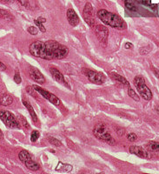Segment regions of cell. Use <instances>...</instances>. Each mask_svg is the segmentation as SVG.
<instances>
[{
    "instance_id": "1",
    "label": "cell",
    "mask_w": 159,
    "mask_h": 174,
    "mask_svg": "<svg viewBox=\"0 0 159 174\" xmlns=\"http://www.w3.org/2000/svg\"><path fill=\"white\" fill-rule=\"evenodd\" d=\"M29 51L36 58L45 60L62 59L69 54V49L55 40L35 41L29 46Z\"/></svg>"
},
{
    "instance_id": "2",
    "label": "cell",
    "mask_w": 159,
    "mask_h": 174,
    "mask_svg": "<svg viewBox=\"0 0 159 174\" xmlns=\"http://www.w3.org/2000/svg\"><path fill=\"white\" fill-rule=\"evenodd\" d=\"M98 17L104 24L114 29L123 30L126 28V24L122 17L115 13L108 12L107 10H99L98 12Z\"/></svg>"
},
{
    "instance_id": "3",
    "label": "cell",
    "mask_w": 159,
    "mask_h": 174,
    "mask_svg": "<svg viewBox=\"0 0 159 174\" xmlns=\"http://www.w3.org/2000/svg\"><path fill=\"white\" fill-rule=\"evenodd\" d=\"M93 134L98 139L108 143L110 145H113L115 143V140L113 139L112 136L110 135V133H109V131L104 124L101 123V124H96L93 129Z\"/></svg>"
},
{
    "instance_id": "4",
    "label": "cell",
    "mask_w": 159,
    "mask_h": 174,
    "mask_svg": "<svg viewBox=\"0 0 159 174\" xmlns=\"http://www.w3.org/2000/svg\"><path fill=\"white\" fill-rule=\"evenodd\" d=\"M134 85L137 90L138 91L139 94L143 98L144 100H151L152 99V92L151 89L147 86L145 84V79H143L142 76H137L133 80Z\"/></svg>"
},
{
    "instance_id": "5",
    "label": "cell",
    "mask_w": 159,
    "mask_h": 174,
    "mask_svg": "<svg viewBox=\"0 0 159 174\" xmlns=\"http://www.w3.org/2000/svg\"><path fill=\"white\" fill-rule=\"evenodd\" d=\"M0 119L8 128L20 129V123L12 112L8 111H0Z\"/></svg>"
},
{
    "instance_id": "6",
    "label": "cell",
    "mask_w": 159,
    "mask_h": 174,
    "mask_svg": "<svg viewBox=\"0 0 159 174\" xmlns=\"http://www.w3.org/2000/svg\"><path fill=\"white\" fill-rule=\"evenodd\" d=\"M83 73L87 77L88 80L91 83L96 84V85H102L105 81V78L100 72H98L96 70H89V69H83L82 70Z\"/></svg>"
},
{
    "instance_id": "7",
    "label": "cell",
    "mask_w": 159,
    "mask_h": 174,
    "mask_svg": "<svg viewBox=\"0 0 159 174\" xmlns=\"http://www.w3.org/2000/svg\"><path fill=\"white\" fill-rule=\"evenodd\" d=\"M32 86L33 88L35 89V91H37V93H39L44 99L48 100L50 103H51V104H54V105H59V104H61V102H60L59 99H58L56 95H54V94H52V93L49 92L47 90L43 89L42 87L38 86V85H32Z\"/></svg>"
},
{
    "instance_id": "8",
    "label": "cell",
    "mask_w": 159,
    "mask_h": 174,
    "mask_svg": "<svg viewBox=\"0 0 159 174\" xmlns=\"http://www.w3.org/2000/svg\"><path fill=\"white\" fill-rule=\"evenodd\" d=\"M83 17L90 27L93 28L95 25V17L93 13V7L90 3H86L83 11Z\"/></svg>"
},
{
    "instance_id": "9",
    "label": "cell",
    "mask_w": 159,
    "mask_h": 174,
    "mask_svg": "<svg viewBox=\"0 0 159 174\" xmlns=\"http://www.w3.org/2000/svg\"><path fill=\"white\" fill-rule=\"evenodd\" d=\"M94 31L98 40L103 43H105L109 37V31L104 25H96L93 27Z\"/></svg>"
},
{
    "instance_id": "10",
    "label": "cell",
    "mask_w": 159,
    "mask_h": 174,
    "mask_svg": "<svg viewBox=\"0 0 159 174\" xmlns=\"http://www.w3.org/2000/svg\"><path fill=\"white\" fill-rule=\"evenodd\" d=\"M129 151H130L131 153L134 154V155L139 157H142V158L149 159V158L151 157V153L148 151H146L144 148L141 147V146H138V145H131Z\"/></svg>"
},
{
    "instance_id": "11",
    "label": "cell",
    "mask_w": 159,
    "mask_h": 174,
    "mask_svg": "<svg viewBox=\"0 0 159 174\" xmlns=\"http://www.w3.org/2000/svg\"><path fill=\"white\" fill-rule=\"evenodd\" d=\"M29 74L31 79H33L36 83L44 85L45 83V79L44 75L42 74L40 70H38L37 68H31L29 70Z\"/></svg>"
},
{
    "instance_id": "12",
    "label": "cell",
    "mask_w": 159,
    "mask_h": 174,
    "mask_svg": "<svg viewBox=\"0 0 159 174\" xmlns=\"http://www.w3.org/2000/svg\"><path fill=\"white\" fill-rule=\"evenodd\" d=\"M49 70L50 72H51V74L52 75L53 79H55L57 83L62 84V85H64L65 86H67L68 88H70L69 85H67V82L65 81V79L64 75H63V73H62L60 70H58L57 68H55V67H50Z\"/></svg>"
},
{
    "instance_id": "13",
    "label": "cell",
    "mask_w": 159,
    "mask_h": 174,
    "mask_svg": "<svg viewBox=\"0 0 159 174\" xmlns=\"http://www.w3.org/2000/svg\"><path fill=\"white\" fill-rule=\"evenodd\" d=\"M66 17H67L69 24L71 26L75 27V26H77L79 24V17H78V14L76 13V12L74 11L73 9L70 8L67 10Z\"/></svg>"
},
{
    "instance_id": "14",
    "label": "cell",
    "mask_w": 159,
    "mask_h": 174,
    "mask_svg": "<svg viewBox=\"0 0 159 174\" xmlns=\"http://www.w3.org/2000/svg\"><path fill=\"white\" fill-rule=\"evenodd\" d=\"M22 103L23 104L25 105L26 109L28 110L29 113H30V115L31 117V118H32V120L35 122V123H37V114H36V112L34 111V109L33 107L31 106V104H30V102H29L28 100L26 99H22Z\"/></svg>"
},
{
    "instance_id": "15",
    "label": "cell",
    "mask_w": 159,
    "mask_h": 174,
    "mask_svg": "<svg viewBox=\"0 0 159 174\" xmlns=\"http://www.w3.org/2000/svg\"><path fill=\"white\" fill-rule=\"evenodd\" d=\"M13 103V98L9 94H3L0 97V104L4 106H9Z\"/></svg>"
},
{
    "instance_id": "16",
    "label": "cell",
    "mask_w": 159,
    "mask_h": 174,
    "mask_svg": "<svg viewBox=\"0 0 159 174\" xmlns=\"http://www.w3.org/2000/svg\"><path fill=\"white\" fill-rule=\"evenodd\" d=\"M71 170H72V166L68 165V164H64L62 162L58 163L57 168H56V171L59 172H70Z\"/></svg>"
},
{
    "instance_id": "17",
    "label": "cell",
    "mask_w": 159,
    "mask_h": 174,
    "mask_svg": "<svg viewBox=\"0 0 159 174\" xmlns=\"http://www.w3.org/2000/svg\"><path fill=\"white\" fill-rule=\"evenodd\" d=\"M25 166L28 168L29 170L32 171V172H37V171H38L39 169H40V166L37 164V162L33 161L32 158L30 159V160H28V161L25 162Z\"/></svg>"
},
{
    "instance_id": "18",
    "label": "cell",
    "mask_w": 159,
    "mask_h": 174,
    "mask_svg": "<svg viewBox=\"0 0 159 174\" xmlns=\"http://www.w3.org/2000/svg\"><path fill=\"white\" fill-rule=\"evenodd\" d=\"M111 76H112V79H114L115 80H117L118 82H119V83L123 84V85H126V86L130 87V83L128 82V80H127L126 79H124L123 76H121V75L118 74V73H116V72H112L111 73Z\"/></svg>"
},
{
    "instance_id": "19",
    "label": "cell",
    "mask_w": 159,
    "mask_h": 174,
    "mask_svg": "<svg viewBox=\"0 0 159 174\" xmlns=\"http://www.w3.org/2000/svg\"><path fill=\"white\" fill-rule=\"evenodd\" d=\"M18 158H19V160H20L22 163L25 164L26 161L31 159V154H30L29 152L25 151V150H22L20 152L18 153Z\"/></svg>"
},
{
    "instance_id": "20",
    "label": "cell",
    "mask_w": 159,
    "mask_h": 174,
    "mask_svg": "<svg viewBox=\"0 0 159 174\" xmlns=\"http://www.w3.org/2000/svg\"><path fill=\"white\" fill-rule=\"evenodd\" d=\"M0 18H4L6 20H13L14 17L12 16V14L6 11V10H3V9H0Z\"/></svg>"
},
{
    "instance_id": "21",
    "label": "cell",
    "mask_w": 159,
    "mask_h": 174,
    "mask_svg": "<svg viewBox=\"0 0 159 174\" xmlns=\"http://www.w3.org/2000/svg\"><path fill=\"white\" fill-rule=\"evenodd\" d=\"M147 148L151 152H159V142L150 141L147 144Z\"/></svg>"
},
{
    "instance_id": "22",
    "label": "cell",
    "mask_w": 159,
    "mask_h": 174,
    "mask_svg": "<svg viewBox=\"0 0 159 174\" xmlns=\"http://www.w3.org/2000/svg\"><path fill=\"white\" fill-rule=\"evenodd\" d=\"M123 2H124L125 7H126L129 11H131V12H137V6L131 2V0H123Z\"/></svg>"
},
{
    "instance_id": "23",
    "label": "cell",
    "mask_w": 159,
    "mask_h": 174,
    "mask_svg": "<svg viewBox=\"0 0 159 174\" xmlns=\"http://www.w3.org/2000/svg\"><path fill=\"white\" fill-rule=\"evenodd\" d=\"M128 94H129V96L131 97L132 99H134L135 101H139V100H140L139 96L136 93V91H135L133 89H131V87L128 88Z\"/></svg>"
},
{
    "instance_id": "24",
    "label": "cell",
    "mask_w": 159,
    "mask_h": 174,
    "mask_svg": "<svg viewBox=\"0 0 159 174\" xmlns=\"http://www.w3.org/2000/svg\"><path fill=\"white\" fill-rule=\"evenodd\" d=\"M40 136V133L37 131V130H34L31 133V142H36L38 139V138Z\"/></svg>"
},
{
    "instance_id": "25",
    "label": "cell",
    "mask_w": 159,
    "mask_h": 174,
    "mask_svg": "<svg viewBox=\"0 0 159 174\" xmlns=\"http://www.w3.org/2000/svg\"><path fill=\"white\" fill-rule=\"evenodd\" d=\"M48 141H49V142L51 143V145H54V146H57V147L62 146L61 142L58 140V139H57V138H55L49 137V138H48Z\"/></svg>"
},
{
    "instance_id": "26",
    "label": "cell",
    "mask_w": 159,
    "mask_h": 174,
    "mask_svg": "<svg viewBox=\"0 0 159 174\" xmlns=\"http://www.w3.org/2000/svg\"><path fill=\"white\" fill-rule=\"evenodd\" d=\"M34 23H35V25H37V27H38V29L40 30L42 32H45V31H46V29H45V27L44 26V25H43V23L39 22L37 19H35V20H34Z\"/></svg>"
},
{
    "instance_id": "27",
    "label": "cell",
    "mask_w": 159,
    "mask_h": 174,
    "mask_svg": "<svg viewBox=\"0 0 159 174\" xmlns=\"http://www.w3.org/2000/svg\"><path fill=\"white\" fill-rule=\"evenodd\" d=\"M28 32L30 34H31V35H37L38 33V29H37V27H35V26H30L28 28Z\"/></svg>"
},
{
    "instance_id": "28",
    "label": "cell",
    "mask_w": 159,
    "mask_h": 174,
    "mask_svg": "<svg viewBox=\"0 0 159 174\" xmlns=\"http://www.w3.org/2000/svg\"><path fill=\"white\" fill-rule=\"evenodd\" d=\"M18 118H19V120L21 121V123H22V124H23V125L25 126V128H26V129L30 128V125H29L28 122L26 121V119H25L24 117L19 114V115H18Z\"/></svg>"
},
{
    "instance_id": "29",
    "label": "cell",
    "mask_w": 159,
    "mask_h": 174,
    "mask_svg": "<svg viewBox=\"0 0 159 174\" xmlns=\"http://www.w3.org/2000/svg\"><path fill=\"white\" fill-rule=\"evenodd\" d=\"M17 3L20 4L21 6L25 7V8H29L30 7V4H29V0H17Z\"/></svg>"
},
{
    "instance_id": "30",
    "label": "cell",
    "mask_w": 159,
    "mask_h": 174,
    "mask_svg": "<svg viewBox=\"0 0 159 174\" xmlns=\"http://www.w3.org/2000/svg\"><path fill=\"white\" fill-rule=\"evenodd\" d=\"M127 138H128V140L131 141V142H134L137 139V136L135 134V133H129L128 135H127Z\"/></svg>"
},
{
    "instance_id": "31",
    "label": "cell",
    "mask_w": 159,
    "mask_h": 174,
    "mask_svg": "<svg viewBox=\"0 0 159 174\" xmlns=\"http://www.w3.org/2000/svg\"><path fill=\"white\" fill-rule=\"evenodd\" d=\"M14 82L16 84H20L21 81H22V79H21L20 77V74H19V72L18 71H16V73L14 75Z\"/></svg>"
},
{
    "instance_id": "32",
    "label": "cell",
    "mask_w": 159,
    "mask_h": 174,
    "mask_svg": "<svg viewBox=\"0 0 159 174\" xmlns=\"http://www.w3.org/2000/svg\"><path fill=\"white\" fill-rule=\"evenodd\" d=\"M116 132H117V134L118 135V136H123L124 135V133H125V131H124V129L122 128V127H117L116 128Z\"/></svg>"
},
{
    "instance_id": "33",
    "label": "cell",
    "mask_w": 159,
    "mask_h": 174,
    "mask_svg": "<svg viewBox=\"0 0 159 174\" xmlns=\"http://www.w3.org/2000/svg\"><path fill=\"white\" fill-rule=\"evenodd\" d=\"M26 91H27V93H29L30 95H34V92L36 91L33 88V86H27L26 87Z\"/></svg>"
},
{
    "instance_id": "34",
    "label": "cell",
    "mask_w": 159,
    "mask_h": 174,
    "mask_svg": "<svg viewBox=\"0 0 159 174\" xmlns=\"http://www.w3.org/2000/svg\"><path fill=\"white\" fill-rule=\"evenodd\" d=\"M139 2L147 6H150L151 4V0H139Z\"/></svg>"
},
{
    "instance_id": "35",
    "label": "cell",
    "mask_w": 159,
    "mask_h": 174,
    "mask_svg": "<svg viewBox=\"0 0 159 174\" xmlns=\"http://www.w3.org/2000/svg\"><path fill=\"white\" fill-rule=\"evenodd\" d=\"M124 48L125 49H133V45L131 44V42H127L124 45Z\"/></svg>"
},
{
    "instance_id": "36",
    "label": "cell",
    "mask_w": 159,
    "mask_h": 174,
    "mask_svg": "<svg viewBox=\"0 0 159 174\" xmlns=\"http://www.w3.org/2000/svg\"><path fill=\"white\" fill-rule=\"evenodd\" d=\"M152 71H153V73L155 75L157 78H158L159 79V70L158 69H157V68H154V67H152Z\"/></svg>"
},
{
    "instance_id": "37",
    "label": "cell",
    "mask_w": 159,
    "mask_h": 174,
    "mask_svg": "<svg viewBox=\"0 0 159 174\" xmlns=\"http://www.w3.org/2000/svg\"><path fill=\"white\" fill-rule=\"evenodd\" d=\"M6 70V65H4V63L0 62V70Z\"/></svg>"
},
{
    "instance_id": "38",
    "label": "cell",
    "mask_w": 159,
    "mask_h": 174,
    "mask_svg": "<svg viewBox=\"0 0 159 174\" xmlns=\"http://www.w3.org/2000/svg\"><path fill=\"white\" fill-rule=\"evenodd\" d=\"M37 20L39 21V22H41V23H45L46 22V18H45V17H39L38 18H37Z\"/></svg>"
},
{
    "instance_id": "39",
    "label": "cell",
    "mask_w": 159,
    "mask_h": 174,
    "mask_svg": "<svg viewBox=\"0 0 159 174\" xmlns=\"http://www.w3.org/2000/svg\"><path fill=\"white\" fill-rule=\"evenodd\" d=\"M149 7H151V9H153V10H157V4H151Z\"/></svg>"
},
{
    "instance_id": "40",
    "label": "cell",
    "mask_w": 159,
    "mask_h": 174,
    "mask_svg": "<svg viewBox=\"0 0 159 174\" xmlns=\"http://www.w3.org/2000/svg\"><path fill=\"white\" fill-rule=\"evenodd\" d=\"M2 2H5V3H12L14 0H0Z\"/></svg>"
},
{
    "instance_id": "41",
    "label": "cell",
    "mask_w": 159,
    "mask_h": 174,
    "mask_svg": "<svg viewBox=\"0 0 159 174\" xmlns=\"http://www.w3.org/2000/svg\"><path fill=\"white\" fill-rule=\"evenodd\" d=\"M3 138V134H2V132H1V130H0V139Z\"/></svg>"
},
{
    "instance_id": "42",
    "label": "cell",
    "mask_w": 159,
    "mask_h": 174,
    "mask_svg": "<svg viewBox=\"0 0 159 174\" xmlns=\"http://www.w3.org/2000/svg\"><path fill=\"white\" fill-rule=\"evenodd\" d=\"M157 111H158V112H159V105H158V106H157Z\"/></svg>"
},
{
    "instance_id": "43",
    "label": "cell",
    "mask_w": 159,
    "mask_h": 174,
    "mask_svg": "<svg viewBox=\"0 0 159 174\" xmlns=\"http://www.w3.org/2000/svg\"><path fill=\"white\" fill-rule=\"evenodd\" d=\"M137 1H138V2H139V0H137Z\"/></svg>"
}]
</instances>
